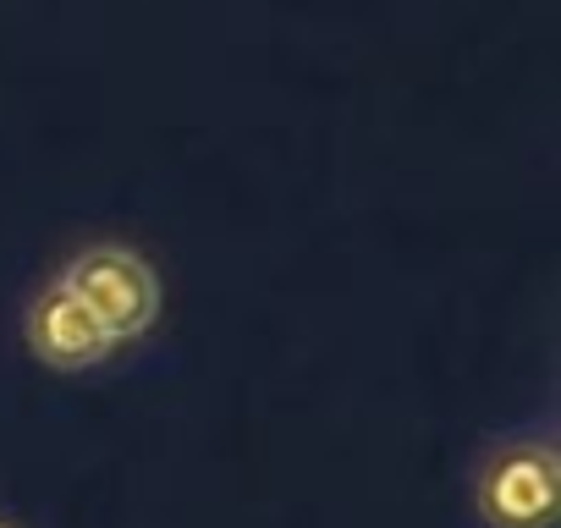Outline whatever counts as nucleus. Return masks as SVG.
<instances>
[{"mask_svg": "<svg viewBox=\"0 0 561 528\" xmlns=\"http://www.w3.org/2000/svg\"><path fill=\"white\" fill-rule=\"evenodd\" d=\"M28 342H34V353L45 358V364H56V369H94V364H105L111 358V336H105V325L61 287V282H50L45 287V298L34 303V314H28Z\"/></svg>", "mask_w": 561, "mask_h": 528, "instance_id": "obj_3", "label": "nucleus"}, {"mask_svg": "<svg viewBox=\"0 0 561 528\" xmlns=\"http://www.w3.org/2000/svg\"><path fill=\"white\" fill-rule=\"evenodd\" d=\"M479 512L495 528H545L556 512V451L545 440H517L479 473Z\"/></svg>", "mask_w": 561, "mask_h": 528, "instance_id": "obj_2", "label": "nucleus"}, {"mask_svg": "<svg viewBox=\"0 0 561 528\" xmlns=\"http://www.w3.org/2000/svg\"><path fill=\"white\" fill-rule=\"evenodd\" d=\"M61 287L105 325L111 342H127V336L149 331L154 314H160V282H154V271H149L133 248L100 242V248L78 253V259L67 264Z\"/></svg>", "mask_w": 561, "mask_h": 528, "instance_id": "obj_1", "label": "nucleus"}]
</instances>
